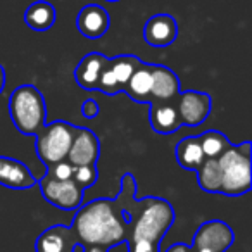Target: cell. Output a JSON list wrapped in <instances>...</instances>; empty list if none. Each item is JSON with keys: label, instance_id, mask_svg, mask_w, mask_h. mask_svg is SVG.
<instances>
[{"label": "cell", "instance_id": "6da1fadb", "mask_svg": "<svg viewBox=\"0 0 252 252\" xmlns=\"http://www.w3.org/2000/svg\"><path fill=\"white\" fill-rule=\"evenodd\" d=\"M71 228L83 247L97 245L107 251L126 242L130 235V223L123 216L114 199H95L81 204Z\"/></svg>", "mask_w": 252, "mask_h": 252}, {"label": "cell", "instance_id": "7a4b0ae2", "mask_svg": "<svg viewBox=\"0 0 252 252\" xmlns=\"http://www.w3.org/2000/svg\"><path fill=\"white\" fill-rule=\"evenodd\" d=\"M12 125L23 135H36L47 125V104L42 92L32 83L12 90L9 97Z\"/></svg>", "mask_w": 252, "mask_h": 252}, {"label": "cell", "instance_id": "3957f363", "mask_svg": "<svg viewBox=\"0 0 252 252\" xmlns=\"http://www.w3.org/2000/svg\"><path fill=\"white\" fill-rule=\"evenodd\" d=\"M218 159L221 175V193L228 197H240L251 190L252 164H251V142L223 152Z\"/></svg>", "mask_w": 252, "mask_h": 252}, {"label": "cell", "instance_id": "277c9868", "mask_svg": "<svg viewBox=\"0 0 252 252\" xmlns=\"http://www.w3.org/2000/svg\"><path fill=\"white\" fill-rule=\"evenodd\" d=\"M175 218V209L166 199L145 197L144 209L130 224L128 240H147L161 245L162 237L173 226Z\"/></svg>", "mask_w": 252, "mask_h": 252}, {"label": "cell", "instance_id": "5b68a950", "mask_svg": "<svg viewBox=\"0 0 252 252\" xmlns=\"http://www.w3.org/2000/svg\"><path fill=\"white\" fill-rule=\"evenodd\" d=\"M78 131L76 125L67 121L49 123L35 135L36 137V156L45 166L59 162L67 158V152Z\"/></svg>", "mask_w": 252, "mask_h": 252}, {"label": "cell", "instance_id": "8992f818", "mask_svg": "<svg viewBox=\"0 0 252 252\" xmlns=\"http://www.w3.org/2000/svg\"><path fill=\"white\" fill-rule=\"evenodd\" d=\"M38 187L43 199L63 211H76L83 204L85 190L74 180H56L45 175L38 182Z\"/></svg>", "mask_w": 252, "mask_h": 252}, {"label": "cell", "instance_id": "52a82bcc", "mask_svg": "<svg viewBox=\"0 0 252 252\" xmlns=\"http://www.w3.org/2000/svg\"><path fill=\"white\" fill-rule=\"evenodd\" d=\"M175 105L182 125L195 128L209 118L211 109H213V98L204 92L185 90L176 95Z\"/></svg>", "mask_w": 252, "mask_h": 252}, {"label": "cell", "instance_id": "ba28073f", "mask_svg": "<svg viewBox=\"0 0 252 252\" xmlns=\"http://www.w3.org/2000/svg\"><path fill=\"white\" fill-rule=\"evenodd\" d=\"M235 240V233L228 223L221 220L204 221L197 228L192 240V249H209L214 252H226Z\"/></svg>", "mask_w": 252, "mask_h": 252}, {"label": "cell", "instance_id": "9c48e42d", "mask_svg": "<svg viewBox=\"0 0 252 252\" xmlns=\"http://www.w3.org/2000/svg\"><path fill=\"white\" fill-rule=\"evenodd\" d=\"M36 252H83L85 247L78 242L73 228L54 224L43 230L35 242Z\"/></svg>", "mask_w": 252, "mask_h": 252}, {"label": "cell", "instance_id": "30bf717a", "mask_svg": "<svg viewBox=\"0 0 252 252\" xmlns=\"http://www.w3.org/2000/svg\"><path fill=\"white\" fill-rule=\"evenodd\" d=\"M100 156V142L97 135L90 128L78 126V131L74 135V140L67 152V161L73 166H87L97 164V159Z\"/></svg>", "mask_w": 252, "mask_h": 252}, {"label": "cell", "instance_id": "8fae6325", "mask_svg": "<svg viewBox=\"0 0 252 252\" xmlns=\"http://www.w3.org/2000/svg\"><path fill=\"white\" fill-rule=\"evenodd\" d=\"M178 36V23L169 14H156L144 26V40L151 47L164 49Z\"/></svg>", "mask_w": 252, "mask_h": 252}, {"label": "cell", "instance_id": "7c38bea8", "mask_svg": "<svg viewBox=\"0 0 252 252\" xmlns=\"http://www.w3.org/2000/svg\"><path fill=\"white\" fill-rule=\"evenodd\" d=\"M0 185L12 190H28L36 185V178L25 162L0 156Z\"/></svg>", "mask_w": 252, "mask_h": 252}, {"label": "cell", "instance_id": "4fadbf2b", "mask_svg": "<svg viewBox=\"0 0 252 252\" xmlns=\"http://www.w3.org/2000/svg\"><path fill=\"white\" fill-rule=\"evenodd\" d=\"M111 25V18H109L107 11L97 4H88L78 12L76 26L78 32L85 36V38L97 40L104 36Z\"/></svg>", "mask_w": 252, "mask_h": 252}, {"label": "cell", "instance_id": "5bb4252c", "mask_svg": "<svg viewBox=\"0 0 252 252\" xmlns=\"http://www.w3.org/2000/svg\"><path fill=\"white\" fill-rule=\"evenodd\" d=\"M149 107H151L149 109V121H151L152 130H154L156 133L169 135L180 130L182 121H180L175 100L151 102Z\"/></svg>", "mask_w": 252, "mask_h": 252}, {"label": "cell", "instance_id": "9a60e30c", "mask_svg": "<svg viewBox=\"0 0 252 252\" xmlns=\"http://www.w3.org/2000/svg\"><path fill=\"white\" fill-rule=\"evenodd\" d=\"M109 57H105L100 52H90L78 63L76 69H74V81L78 83V87L83 90H97L98 80L100 74L104 71L105 64H107Z\"/></svg>", "mask_w": 252, "mask_h": 252}, {"label": "cell", "instance_id": "2e32d148", "mask_svg": "<svg viewBox=\"0 0 252 252\" xmlns=\"http://www.w3.org/2000/svg\"><path fill=\"white\" fill-rule=\"evenodd\" d=\"M178 94H180V80L175 71L166 66H161V64H152L151 102L175 100Z\"/></svg>", "mask_w": 252, "mask_h": 252}, {"label": "cell", "instance_id": "e0dca14e", "mask_svg": "<svg viewBox=\"0 0 252 252\" xmlns=\"http://www.w3.org/2000/svg\"><path fill=\"white\" fill-rule=\"evenodd\" d=\"M152 92V64L140 63L126 83L123 94H126L137 104H149Z\"/></svg>", "mask_w": 252, "mask_h": 252}, {"label": "cell", "instance_id": "ac0fdd59", "mask_svg": "<svg viewBox=\"0 0 252 252\" xmlns=\"http://www.w3.org/2000/svg\"><path fill=\"white\" fill-rule=\"evenodd\" d=\"M135 192H137V182L135 176L131 173H125L121 176V190H119L118 197H116V204L121 209L123 216L126 218V221L131 224V221L142 213L145 206V199L137 200L135 199Z\"/></svg>", "mask_w": 252, "mask_h": 252}, {"label": "cell", "instance_id": "d6986e66", "mask_svg": "<svg viewBox=\"0 0 252 252\" xmlns=\"http://www.w3.org/2000/svg\"><path fill=\"white\" fill-rule=\"evenodd\" d=\"M175 158L176 162L182 166L183 169L189 171H197L200 168V164L204 162L206 156L200 147L199 137H185L178 142L175 149Z\"/></svg>", "mask_w": 252, "mask_h": 252}, {"label": "cell", "instance_id": "ffe728a7", "mask_svg": "<svg viewBox=\"0 0 252 252\" xmlns=\"http://www.w3.org/2000/svg\"><path fill=\"white\" fill-rule=\"evenodd\" d=\"M56 7L50 2L45 0H36L26 9L25 12V23L28 28L35 30V32H47L54 26L56 23Z\"/></svg>", "mask_w": 252, "mask_h": 252}, {"label": "cell", "instance_id": "44dd1931", "mask_svg": "<svg viewBox=\"0 0 252 252\" xmlns=\"http://www.w3.org/2000/svg\"><path fill=\"white\" fill-rule=\"evenodd\" d=\"M199 187L207 193H221V175L218 168V159L206 158L200 168L197 169Z\"/></svg>", "mask_w": 252, "mask_h": 252}, {"label": "cell", "instance_id": "7402d4cb", "mask_svg": "<svg viewBox=\"0 0 252 252\" xmlns=\"http://www.w3.org/2000/svg\"><path fill=\"white\" fill-rule=\"evenodd\" d=\"M142 61L138 59L137 56H128V54H125V56H116V57H112V59H109L107 66H109V69H111L112 76L118 81L121 92L125 90L126 83H128L130 76L133 74V71L137 69V66Z\"/></svg>", "mask_w": 252, "mask_h": 252}, {"label": "cell", "instance_id": "603a6c76", "mask_svg": "<svg viewBox=\"0 0 252 252\" xmlns=\"http://www.w3.org/2000/svg\"><path fill=\"white\" fill-rule=\"evenodd\" d=\"M199 142H200V147H202V152L206 158H220L226 149L231 147L230 140L224 137L221 131H216V130H211V131H206L199 137Z\"/></svg>", "mask_w": 252, "mask_h": 252}, {"label": "cell", "instance_id": "cb8c5ba5", "mask_svg": "<svg viewBox=\"0 0 252 252\" xmlns=\"http://www.w3.org/2000/svg\"><path fill=\"white\" fill-rule=\"evenodd\" d=\"M97 178H98V173H97V166H95V164L74 166L73 180L83 190H87V189H90V187H94L95 182H97Z\"/></svg>", "mask_w": 252, "mask_h": 252}, {"label": "cell", "instance_id": "d4e9b609", "mask_svg": "<svg viewBox=\"0 0 252 252\" xmlns=\"http://www.w3.org/2000/svg\"><path fill=\"white\" fill-rule=\"evenodd\" d=\"M47 175L56 180H73L74 166L67 159H63V161L47 166Z\"/></svg>", "mask_w": 252, "mask_h": 252}, {"label": "cell", "instance_id": "484cf974", "mask_svg": "<svg viewBox=\"0 0 252 252\" xmlns=\"http://www.w3.org/2000/svg\"><path fill=\"white\" fill-rule=\"evenodd\" d=\"M126 244H128V252H161L159 245L147 240H126Z\"/></svg>", "mask_w": 252, "mask_h": 252}, {"label": "cell", "instance_id": "4316f807", "mask_svg": "<svg viewBox=\"0 0 252 252\" xmlns=\"http://www.w3.org/2000/svg\"><path fill=\"white\" fill-rule=\"evenodd\" d=\"M98 104L97 100H94V98H87V100L81 104V116H83L85 119H95L98 116Z\"/></svg>", "mask_w": 252, "mask_h": 252}, {"label": "cell", "instance_id": "83f0119b", "mask_svg": "<svg viewBox=\"0 0 252 252\" xmlns=\"http://www.w3.org/2000/svg\"><path fill=\"white\" fill-rule=\"evenodd\" d=\"M164 252H192V247H189L185 244H173Z\"/></svg>", "mask_w": 252, "mask_h": 252}, {"label": "cell", "instance_id": "f1b7e54d", "mask_svg": "<svg viewBox=\"0 0 252 252\" xmlns=\"http://www.w3.org/2000/svg\"><path fill=\"white\" fill-rule=\"evenodd\" d=\"M5 88V69L4 66H0V94L4 92Z\"/></svg>", "mask_w": 252, "mask_h": 252}, {"label": "cell", "instance_id": "f546056e", "mask_svg": "<svg viewBox=\"0 0 252 252\" xmlns=\"http://www.w3.org/2000/svg\"><path fill=\"white\" fill-rule=\"evenodd\" d=\"M83 252H109V251L104 247H97V245H88V247H85Z\"/></svg>", "mask_w": 252, "mask_h": 252}, {"label": "cell", "instance_id": "4dcf8cb0", "mask_svg": "<svg viewBox=\"0 0 252 252\" xmlns=\"http://www.w3.org/2000/svg\"><path fill=\"white\" fill-rule=\"evenodd\" d=\"M192 252H214V251H209V249H192Z\"/></svg>", "mask_w": 252, "mask_h": 252}, {"label": "cell", "instance_id": "1f68e13d", "mask_svg": "<svg viewBox=\"0 0 252 252\" xmlns=\"http://www.w3.org/2000/svg\"><path fill=\"white\" fill-rule=\"evenodd\" d=\"M105 2H119V0H105Z\"/></svg>", "mask_w": 252, "mask_h": 252}]
</instances>
